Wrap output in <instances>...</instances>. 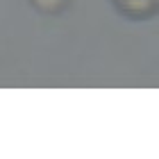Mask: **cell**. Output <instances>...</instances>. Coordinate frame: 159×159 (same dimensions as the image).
Returning <instances> with one entry per match:
<instances>
[{
    "mask_svg": "<svg viewBox=\"0 0 159 159\" xmlns=\"http://www.w3.org/2000/svg\"><path fill=\"white\" fill-rule=\"evenodd\" d=\"M116 7L132 18H148L159 11V0H114Z\"/></svg>",
    "mask_w": 159,
    "mask_h": 159,
    "instance_id": "cell-1",
    "label": "cell"
}]
</instances>
